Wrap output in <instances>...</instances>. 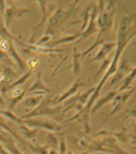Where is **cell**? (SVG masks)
<instances>
[{
  "mask_svg": "<svg viewBox=\"0 0 136 154\" xmlns=\"http://www.w3.org/2000/svg\"><path fill=\"white\" fill-rule=\"evenodd\" d=\"M60 111V107H51V99L50 97H46L43 99L42 102L38 104L36 108L34 110H31L30 112L22 115V119H29V118H36L39 116H47V115H54L57 112Z\"/></svg>",
  "mask_w": 136,
  "mask_h": 154,
  "instance_id": "6da1fadb",
  "label": "cell"
},
{
  "mask_svg": "<svg viewBox=\"0 0 136 154\" xmlns=\"http://www.w3.org/2000/svg\"><path fill=\"white\" fill-rule=\"evenodd\" d=\"M6 5H7V8L5 9V13L2 15V22H4L5 27L7 29L10 28V24L13 23L14 20L20 19V17H22V16H24L30 12L29 8L17 7L12 1H6Z\"/></svg>",
  "mask_w": 136,
  "mask_h": 154,
  "instance_id": "7a4b0ae2",
  "label": "cell"
},
{
  "mask_svg": "<svg viewBox=\"0 0 136 154\" xmlns=\"http://www.w3.org/2000/svg\"><path fill=\"white\" fill-rule=\"evenodd\" d=\"M23 125H27L31 129H44L50 132H59L61 131V128L55 121L47 119V118H29V119H23Z\"/></svg>",
  "mask_w": 136,
  "mask_h": 154,
  "instance_id": "3957f363",
  "label": "cell"
},
{
  "mask_svg": "<svg viewBox=\"0 0 136 154\" xmlns=\"http://www.w3.org/2000/svg\"><path fill=\"white\" fill-rule=\"evenodd\" d=\"M36 2H37L38 6L40 7V12H42V14H43V17H42V20H40V21L32 28V34H31V36H30V38H29V41H28V43H27V44H29V45H34V44H35V39H36V37L39 36V34L42 32L43 27H44L46 20H47V16H49V12H47L49 2L45 1V0H37Z\"/></svg>",
  "mask_w": 136,
  "mask_h": 154,
  "instance_id": "277c9868",
  "label": "cell"
},
{
  "mask_svg": "<svg viewBox=\"0 0 136 154\" xmlns=\"http://www.w3.org/2000/svg\"><path fill=\"white\" fill-rule=\"evenodd\" d=\"M133 93H135V87L130 88V89L126 91V92H122V93H120V94L118 93V94H117V96L111 101V103H112V110H111L110 114L105 117V119L103 121V123H106V121H107L110 117H112L114 114H117V112L120 111L121 109H122V107H123V104L127 102V100L132 96Z\"/></svg>",
  "mask_w": 136,
  "mask_h": 154,
  "instance_id": "5b68a950",
  "label": "cell"
},
{
  "mask_svg": "<svg viewBox=\"0 0 136 154\" xmlns=\"http://www.w3.org/2000/svg\"><path fill=\"white\" fill-rule=\"evenodd\" d=\"M68 14H66V12L62 9V8H57L54 12H53L52 16H50L49 21H47V27L45 29V35H51L53 36L54 34V29L57 27L60 26V23L67 19Z\"/></svg>",
  "mask_w": 136,
  "mask_h": 154,
  "instance_id": "8992f818",
  "label": "cell"
},
{
  "mask_svg": "<svg viewBox=\"0 0 136 154\" xmlns=\"http://www.w3.org/2000/svg\"><path fill=\"white\" fill-rule=\"evenodd\" d=\"M97 7H96V2H93V6H92V9H91L90 13V20H89V23H88V27L85 28V30L83 32H81V36L80 38L75 41V45H77L80 42H82L84 39H87L88 37H90L92 34H97L98 30H97V27H96V17H97Z\"/></svg>",
  "mask_w": 136,
  "mask_h": 154,
  "instance_id": "52a82bcc",
  "label": "cell"
},
{
  "mask_svg": "<svg viewBox=\"0 0 136 154\" xmlns=\"http://www.w3.org/2000/svg\"><path fill=\"white\" fill-rule=\"evenodd\" d=\"M27 93L37 95V96H45V94H51V89L47 86H45V84L42 80V72L40 71L37 73V78H36L35 82L31 84L30 87H28Z\"/></svg>",
  "mask_w": 136,
  "mask_h": 154,
  "instance_id": "ba28073f",
  "label": "cell"
},
{
  "mask_svg": "<svg viewBox=\"0 0 136 154\" xmlns=\"http://www.w3.org/2000/svg\"><path fill=\"white\" fill-rule=\"evenodd\" d=\"M84 85H85V82H83V81H81V80H75L74 84H73L72 86H69V88H68L66 92L62 93L61 95L57 96V97H54V99H51V104H59V103L65 102L67 99L72 97V96H74V95L76 94V92Z\"/></svg>",
  "mask_w": 136,
  "mask_h": 154,
  "instance_id": "9c48e42d",
  "label": "cell"
},
{
  "mask_svg": "<svg viewBox=\"0 0 136 154\" xmlns=\"http://www.w3.org/2000/svg\"><path fill=\"white\" fill-rule=\"evenodd\" d=\"M0 144L10 154H23L16 146L14 138L6 131L0 129Z\"/></svg>",
  "mask_w": 136,
  "mask_h": 154,
  "instance_id": "30bf717a",
  "label": "cell"
},
{
  "mask_svg": "<svg viewBox=\"0 0 136 154\" xmlns=\"http://www.w3.org/2000/svg\"><path fill=\"white\" fill-rule=\"evenodd\" d=\"M7 54L9 56V58L13 60V63H15L16 65L19 66V69H20V71L22 73H25L29 69L28 66H27V63L23 60V58L17 52V50H16V48L13 42H10V45H9V49H8L7 51Z\"/></svg>",
  "mask_w": 136,
  "mask_h": 154,
  "instance_id": "8fae6325",
  "label": "cell"
},
{
  "mask_svg": "<svg viewBox=\"0 0 136 154\" xmlns=\"http://www.w3.org/2000/svg\"><path fill=\"white\" fill-rule=\"evenodd\" d=\"M115 49V42H104L103 44L99 45L98 52L96 54L95 58H92V60H97V62H103L108 57V54H111Z\"/></svg>",
  "mask_w": 136,
  "mask_h": 154,
  "instance_id": "7c38bea8",
  "label": "cell"
},
{
  "mask_svg": "<svg viewBox=\"0 0 136 154\" xmlns=\"http://www.w3.org/2000/svg\"><path fill=\"white\" fill-rule=\"evenodd\" d=\"M99 136H112L117 139V141H121V143H128L129 139L135 137V133L134 134H129L128 132H126V129H123L122 131H118V132H112V131H99L96 137H99Z\"/></svg>",
  "mask_w": 136,
  "mask_h": 154,
  "instance_id": "4fadbf2b",
  "label": "cell"
},
{
  "mask_svg": "<svg viewBox=\"0 0 136 154\" xmlns=\"http://www.w3.org/2000/svg\"><path fill=\"white\" fill-rule=\"evenodd\" d=\"M31 74H32V69H28L25 73H23L21 77L17 78L16 80H14L12 84L7 85L6 87H2V88H1V93L4 94V93H7L8 91H13V89H15V88H19L20 86H22L23 84L31 77Z\"/></svg>",
  "mask_w": 136,
  "mask_h": 154,
  "instance_id": "5bb4252c",
  "label": "cell"
},
{
  "mask_svg": "<svg viewBox=\"0 0 136 154\" xmlns=\"http://www.w3.org/2000/svg\"><path fill=\"white\" fill-rule=\"evenodd\" d=\"M117 94H118L117 91H111V92H108L107 94H105L103 97H100L99 100H96V102L93 103V106L91 107L90 114H95V112H96L97 110H99L103 106H105L106 103L111 102V101L117 96Z\"/></svg>",
  "mask_w": 136,
  "mask_h": 154,
  "instance_id": "9a60e30c",
  "label": "cell"
},
{
  "mask_svg": "<svg viewBox=\"0 0 136 154\" xmlns=\"http://www.w3.org/2000/svg\"><path fill=\"white\" fill-rule=\"evenodd\" d=\"M135 71H136V69L134 67V69H132V71L129 72L126 77L122 79V84H121V86L118 88V92H117V93L126 92V91H128V89H130V88L135 87V86H134V80H135Z\"/></svg>",
  "mask_w": 136,
  "mask_h": 154,
  "instance_id": "2e32d148",
  "label": "cell"
},
{
  "mask_svg": "<svg viewBox=\"0 0 136 154\" xmlns=\"http://www.w3.org/2000/svg\"><path fill=\"white\" fill-rule=\"evenodd\" d=\"M81 36V32H76L74 35H70V36H65V37H61V38L54 39V41H50L47 44L45 45V48H50V49H54L58 44H62V43H69V42H74V41H77Z\"/></svg>",
  "mask_w": 136,
  "mask_h": 154,
  "instance_id": "e0dca14e",
  "label": "cell"
},
{
  "mask_svg": "<svg viewBox=\"0 0 136 154\" xmlns=\"http://www.w3.org/2000/svg\"><path fill=\"white\" fill-rule=\"evenodd\" d=\"M73 63H72V69L74 72V75L78 77L80 73H81V54H78L77 51V46L74 45L73 48Z\"/></svg>",
  "mask_w": 136,
  "mask_h": 154,
  "instance_id": "ac0fdd59",
  "label": "cell"
},
{
  "mask_svg": "<svg viewBox=\"0 0 136 154\" xmlns=\"http://www.w3.org/2000/svg\"><path fill=\"white\" fill-rule=\"evenodd\" d=\"M20 131L27 140H32V143H36V137L38 133L37 129H31L27 125H20Z\"/></svg>",
  "mask_w": 136,
  "mask_h": 154,
  "instance_id": "d6986e66",
  "label": "cell"
},
{
  "mask_svg": "<svg viewBox=\"0 0 136 154\" xmlns=\"http://www.w3.org/2000/svg\"><path fill=\"white\" fill-rule=\"evenodd\" d=\"M92 6H93V2H91L90 5L82 12V14H81L82 26L80 28V32H83L85 30V28L88 27V23H89V20H90V13H91V9H92Z\"/></svg>",
  "mask_w": 136,
  "mask_h": 154,
  "instance_id": "ffe728a7",
  "label": "cell"
},
{
  "mask_svg": "<svg viewBox=\"0 0 136 154\" xmlns=\"http://www.w3.org/2000/svg\"><path fill=\"white\" fill-rule=\"evenodd\" d=\"M44 99V96H37V95H32V96H29L27 99L23 100V106L27 107V108H31L35 109L38 104L42 102V100Z\"/></svg>",
  "mask_w": 136,
  "mask_h": 154,
  "instance_id": "44dd1931",
  "label": "cell"
},
{
  "mask_svg": "<svg viewBox=\"0 0 136 154\" xmlns=\"http://www.w3.org/2000/svg\"><path fill=\"white\" fill-rule=\"evenodd\" d=\"M47 146L50 147L51 149H57L58 151V146H59V137L58 134H55L54 132H47Z\"/></svg>",
  "mask_w": 136,
  "mask_h": 154,
  "instance_id": "7402d4cb",
  "label": "cell"
},
{
  "mask_svg": "<svg viewBox=\"0 0 136 154\" xmlns=\"http://www.w3.org/2000/svg\"><path fill=\"white\" fill-rule=\"evenodd\" d=\"M104 42H106L104 37H100V38H96V39H95V42H93V43H92V44H91V45L89 46L87 50H84L83 52L81 54V60H82V59H84V58H85L88 54H90V52L92 51V50H93V49H96V48H97V46H99L100 44H103Z\"/></svg>",
  "mask_w": 136,
  "mask_h": 154,
  "instance_id": "603a6c76",
  "label": "cell"
},
{
  "mask_svg": "<svg viewBox=\"0 0 136 154\" xmlns=\"http://www.w3.org/2000/svg\"><path fill=\"white\" fill-rule=\"evenodd\" d=\"M27 145L32 149V152H35V153L37 154H49V151H50V147L47 146V145L40 146V145H37V144L31 145V144H28V143H27Z\"/></svg>",
  "mask_w": 136,
  "mask_h": 154,
  "instance_id": "cb8c5ba5",
  "label": "cell"
},
{
  "mask_svg": "<svg viewBox=\"0 0 136 154\" xmlns=\"http://www.w3.org/2000/svg\"><path fill=\"white\" fill-rule=\"evenodd\" d=\"M1 114L4 116H6L7 118H9L10 121H13V122H15V123L20 124V125H23V119L21 118V117H17V116H15L14 114H13V111H9V110H1L0 111Z\"/></svg>",
  "mask_w": 136,
  "mask_h": 154,
  "instance_id": "d4e9b609",
  "label": "cell"
},
{
  "mask_svg": "<svg viewBox=\"0 0 136 154\" xmlns=\"http://www.w3.org/2000/svg\"><path fill=\"white\" fill-rule=\"evenodd\" d=\"M125 75H126V74H125L122 71L117 69V72H115L113 75L111 77V80H110V86H113L114 84H118L119 81H121V80L125 78Z\"/></svg>",
  "mask_w": 136,
  "mask_h": 154,
  "instance_id": "484cf974",
  "label": "cell"
},
{
  "mask_svg": "<svg viewBox=\"0 0 136 154\" xmlns=\"http://www.w3.org/2000/svg\"><path fill=\"white\" fill-rule=\"evenodd\" d=\"M110 64H111V58L110 57H107L106 59H104L103 62H102V65H100V69H98V72H97V74L96 75H100L103 72L105 73L106 69H108V66H110Z\"/></svg>",
  "mask_w": 136,
  "mask_h": 154,
  "instance_id": "4316f807",
  "label": "cell"
},
{
  "mask_svg": "<svg viewBox=\"0 0 136 154\" xmlns=\"http://www.w3.org/2000/svg\"><path fill=\"white\" fill-rule=\"evenodd\" d=\"M38 63H39V59H38L37 57H34V58H31L30 60L27 63V66H28V69H32L37 66Z\"/></svg>",
  "mask_w": 136,
  "mask_h": 154,
  "instance_id": "83f0119b",
  "label": "cell"
},
{
  "mask_svg": "<svg viewBox=\"0 0 136 154\" xmlns=\"http://www.w3.org/2000/svg\"><path fill=\"white\" fill-rule=\"evenodd\" d=\"M135 126V118L134 117H132V118H129L126 121V128H129V129H132V128H134Z\"/></svg>",
  "mask_w": 136,
  "mask_h": 154,
  "instance_id": "f1b7e54d",
  "label": "cell"
},
{
  "mask_svg": "<svg viewBox=\"0 0 136 154\" xmlns=\"http://www.w3.org/2000/svg\"><path fill=\"white\" fill-rule=\"evenodd\" d=\"M5 9H6V1L0 0V16L1 17H2L4 13H5Z\"/></svg>",
  "mask_w": 136,
  "mask_h": 154,
  "instance_id": "f546056e",
  "label": "cell"
},
{
  "mask_svg": "<svg viewBox=\"0 0 136 154\" xmlns=\"http://www.w3.org/2000/svg\"><path fill=\"white\" fill-rule=\"evenodd\" d=\"M0 154H10V153H9L8 151H6V149L2 147V145L0 144Z\"/></svg>",
  "mask_w": 136,
  "mask_h": 154,
  "instance_id": "4dcf8cb0",
  "label": "cell"
},
{
  "mask_svg": "<svg viewBox=\"0 0 136 154\" xmlns=\"http://www.w3.org/2000/svg\"><path fill=\"white\" fill-rule=\"evenodd\" d=\"M5 104V100H4V97H2V95L0 94V106H4Z\"/></svg>",
  "mask_w": 136,
  "mask_h": 154,
  "instance_id": "1f68e13d",
  "label": "cell"
},
{
  "mask_svg": "<svg viewBox=\"0 0 136 154\" xmlns=\"http://www.w3.org/2000/svg\"><path fill=\"white\" fill-rule=\"evenodd\" d=\"M49 154H59V153H58V151H57V149H51V148H50Z\"/></svg>",
  "mask_w": 136,
  "mask_h": 154,
  "instance_id": "d6a6232c",
  "label": "cell"
},
{
  "mask_svg": "<svg viewBox=\"0 0 136 154\" xmlns=\"http://www.w3.org/2000/svg\"><path fill=\"white\" fill-rule=\"evenodd\" d=\"M67 154H74V153H73L70 149H67Z\"/></svg>",
  "mask_w": 136,
  "mask_h": 154,
  "instance_id": "836d02e7",
  "label": "cell"
},
{
  "mask_svg": "<svg viewBox=\"0 0 136 154\" xmlns=\"http://www.w3.org/2000/svg\"><path fill=\"white\" fill-rule=\"evenodd\" d=\"M1 71H2V67H1V66H0V73H1Z\"/></svg>",
  "mask_w": 136,
  "mask_h": 154,
  "instance_id": "e575fe53",
  "label": "cell"
}]
</instances>
